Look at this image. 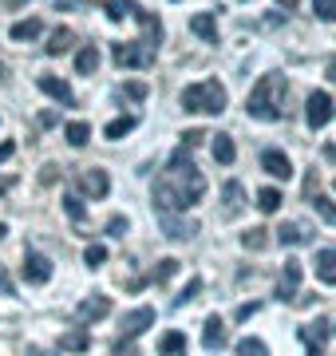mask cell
<instances>
[{"label":"cell","mask_w":336,"mask_h":356,"mask_svg":"<svg viewBox=\"0 0 336 356\" xmlns=\"http://www.w3.org/2000/svg\"><path fill=\"white\" fill-rule=\"evenodd\" d=\"M202 194H206V178L190 159V147L182 143L178 151L170 154L167 170L155 178V210H182L186 214L190 206L202 202Z\"/></svg>","instance_id":"obj_1"},{"label":"cell","mask_w":336,"mask_h":356,"mask_svg":"<svg viewBox=\"0 0 336 356\" xmlns=\"http://www.w3.org/2000/svg\"><path fill=\"white\" fill-rule=\"evenodd\" d=\"M281 99H285V76H261L258 88L249 91L246 115L261 123H277L281 119Z\"/></svg>","instance_id":"obj_2"},{"label":"cell","mask_w":336,"mask_h":356,"mask_svg":"<svg viewBox=\"0 0 336 356\" xmlns=\"http://www.w3.org/2000/svg\"><path fill=\"white\" fill-rule=\"evenodd\" d=\"M226 88H221L218 79H202V83H190V88L182 91V107L186 111H198V115H221L226 111Z\"/></svg>","instance_id":"obj_3"},{"label":"cell","mask_w":336,"mask_h":356,"mask_svg":"<svg viewBox=\"0 0 336 356\" xmlns=\"http://www.w3.org/2000/svg\"><path fill=\"white\" fill-rule=\"evenodd\" d=\"M119 67H151L155 64V44H146V40H127V44H115L111 48Z\"/></svg>","instance_id":"obj_4"},{"label":"cell","mask_w":336,"mask_h":356,"mask_svg":"<svg viewBox=\"0 0 336 356\" xmlns=\"http://www.w3.org/2000/svg\"><path fill=\"white\" fill-rule=\"evenodd\" d=\"M158 226H162V234L174 238V242H186V238L198 234V222L194 218H182L178 210H158Z\"/></svg>","instance_id":"obj_5"},{"label":"cell","mask_w":336,"mask_h":356,"mask_svg":"<svg viewBox=\"0 0 336 356\" xmlns=\"http://www.w3.org/2000/svg\"><path fill=\"white\" fill-rule=\"evenodd\" d=\"M336 115V107H333V95L328 91H312L309 95V103H305V119H309V127L317 131V127H324L328 119Z\"/></svg>","instance_id":"obj_6"},{"label":"cell","mask_w":336,"mask_h":356,"mask_svg":"<svg viewBox=\"0 0 336 356\" xmlns=\"http://www.w3.org/2000/svg\"><path fill=\"white\" fill-rule=\"evenodd\" d=\"M155 325V309H131V313H123V321H119V329H123V341H135V337H142V332Z\"/></svg>","instance_id":"obj_7"},{"label":"cell","mask_w":336,"mask_h":356,"mask_svg":"<svg viewBox=\"0 0 336 356\" xmlns=\"http://www.w3.org/2000/svg\"><path fill=\"white\" fill-rule=\"evenodd\" d=\"M24 281L28 285H48L52 281V261L44 254H36V250H28L24 254Z\"/></svg>","instance_id":"obj_8"},{"label":"cell","mask_w":336,"mask_h":356,"mask_svg":"<svg viewBox=\"0 0 336 356\" xmlns=\"http://www.w3.org/2000/svg\"><path fill=\"white\" fill-rule=\"evenodd\" d=\"M301 261L297 257H289L285 261V273H281V281H277V301H297V289H301Z\"/></svg>","instance_id":"obj_9"},{"label":"cell","mask_w":336,"mask_h":356,"mask_svg":"<svg viewBox=\"0 0 336 356\" xmlns=\"http://www.w3.org/2000/svg\"><path fill=\"white\" fill-rule=\"evenodd\" d=\"M107 313H111V297H103V293H91L87 301H79V309H76V321H83V325H91V321H103Z\"/></svg>","instance_id":"obj_10"},{"label":"cell","mask_w":336,"mask_h":356,"mask_svg":"<svg viewBox=\"0 0 336 356\" xmlns=\"http://www.w3.org/2000/svg\"><path fill=\"white\" fill-rule=\"evenodd\" d=\"M79 191L91 194V198H107V191H111V178H107V170H99V166H87V170L79 175Z\"/></svg>","instance_id":"obj_11"},{"label":"cell","mask_w":336,"mask_h":356,"mask_svg":"<svg viewBox=\"0 0 336 356\" xmlns=\"http://www.w3.org/2000/svg\"><path fill=\"white\" fill-rule=\"evenodd\" d=\"M261 170L273 175V178H281V182L293 178V163H289V154L285 151H261Z\"/></svg>","instance_id":"obj_12"},{"label":"cell","mask_w":336,"mask_h":356,"mask_svg":"<svg viewBox=\"0 0 336 356\" xmlns=\"http://www.w3.org/2000/svg\"><path fill=\"white\" fill-rule=\"evenodd\" d=\"M301 341H305V348H309L312 356H324V341H328V321L317 317L312 325H305V329H301Z\"/></svg>","instance_id":"obj_13"},{"label":"cell","mask_w":336,"mask_h":356,"mask_svg":"<svg viewBox=\"0 0 336 356\" xmlns=\"http://www.w3.org/2000/svg\"><path fill=\"white\" fill-rule=\"evenodd\" d=\"M36 83H40V91H44V95H52L56 103H64V107H76V95H72V88H67L64 79H56V76H40Z\"/></svg>","instance_id":"obj_14"},{"label":"cell","mask_w":336,"mask_h":356,"mask_svg":"<svg viewBox=\"0 0 336 356\" xmlns=\"http://www.w3.org/2000/svg\"><path fill=\"white\" fill-rule=\"evenodd\" d=\"M72 48H76V32H72V28H56L52 36H48V44H44L48 56H64V51H72Z\"/></svg>","instance_id":"obj_15"},{"label":"cell","mask_w":336,"mask_h":356,"mask_svg":"<svg viewBox=\"0 0 336 356\" xmlns=\"http://www.w3.org/2000/svg\"><path fill=\"white\" fill-rule=\"evenodd\" d=\"M190 32L202 36L206 44H218V20H214V13H198L194 20H190Z\"/></svg>","instance_id":"obj_16"},{"label":"cell","mask_w":336,"mask_h":356,"mask_svg":"<svg viewBox=\"0 0 336 356\" xmlns=\"http://www.w3.org/2000/svg\"><path fill=\"white\" fill-rule=\"evenodd\" d=\"M202 344H206L210 353H218L221 344H226V325H221V317H206V325H202Z\"/></svg>","instance_id":"obj_17"},{"label":"cell","mask_w":336,"mask_h":356,"mask_svg":"<svg viewBox=\"0 0 336 356\" xmlns=\"http://www.w3.org/2000/svg\"><path fill=\"white\" fill-rule=\"evenodd\" d=\"M131 20H139L142 32H146V44H155V48H158V40H162V24H158V16H151L146 8H135Z\"/></svg>","instance_id":"obj_18"},{"label":"cell","mask_w":336,"mask_h":356,"mask_svg":"<svg viewBox=\"0 0 336 356\" xmlns=\"http://www.w3.org/2000/svg\"><path fill=\"white\" fill-rule=\"evenodd\" d=\"M87 348H91L87 329H72V332L60 337V353H87Z\"/></svg>","instance_id":"obj_19"},{"label":"cell","mask_w":336,"mask_h":356,"mask_svg":"<svg viewBox=\"0 0 336 356\" xmlns=\"http://www.w3.org/2000/svg\"><path fill=\"white\" fill-rule=\"evenodd\" d=\"M317 277L324 285H336V250H321L317 254Z\"/></svg>","instance_id":"obj_20"},{"label":"cell","mask_w":336,"mask_h":356,"mask_svg":"<svg viewBox=\"0 0 336 356\" xmlns=\"http://www.w3.org/2000/svg\"><path fill=\"white\" fill-rule=\"evenodd\" d=\"M95 67H99V48H95V44H83L79 56H76V72L79 76H91Z\"/></svg>","instance_id":"obj_21"},{"label":"cell","mask_w":336,"mask_h":356,"mask_svg":"<svg viewBox=\"0 0 336 356\" xmlns=\"http://www.w3.org/2000/svg\"><path fill=\"white\" fill-rule=\"evenodd\" d=\"M221 198H226V214H237V210L246 206V191H242V182H226Z\"/></svg>","instance_id":"obj_22"},{"label":"cell","mask_w":336,"mask_h":356,"mask_svg":"<svg viewBox=\"0 0 336 356\" xmlns=\"http://www.w3.org/2000/svg\"><path fill=\"white\" fill-rule=\"evenodd\" d=\"M214 159H218L221 166H230L233 159H237V147H233L230 135H214Z\"/></svg>","instance_id":"obj_23"},{"label":"cell","mask_w":336,"mask_h":356,"mask_svg":"<svg viewBox=\"0 0 336 356\" xmlns=\"http://www.w3.org/2000/svg\"><path fill=\"white\" fill-rule=\"evenodd\" d=\"M40 32H44V20L28 16V20H20V24H12V32H8V36H12V40H36Z\"/></svg>","instance_id":"obj_24"},{"label":"cell","mask_w":336,"mask_h":356,"mask_svg":"<svg viewBox=\"0 0 336 356\" xmlns=\"http://www.w3.org/2000/svg\"><path fill=\"white\" fill-rule=\"evenodd\" d=\"M309 198H312V210H317L328 226H336V202L333 198H328V194H309Z\"/></svg>","instance_id":"obj_25"},{"label":"cell","mask_w":336,"mask_h":356,"mask_svg":"<svg viewBox=\"0 0 336 356\" xmlns=\"http://www.w3.org/2000/svg\"><path fill=\"white\" fill-rule=\"evenodd\" d=\"M182 348H186V332H178V329L167 332V337L158 341V353H162V356H178Z\"/></svg>","instance_id":"obj_26"},{"label":"cell","mask_w":336,"mask_h":356,"mask_svg":"<svg viewBox=\"0 0 336 356\" xmlns=\"http://www.w3.org/2000/svg\"><path fill=\"white\" fill-rule=\"evenodd\" d=\"M135 8H139L135 0H107L103 4V13L111 16V20H127V16H135Z\"/></svg>","instance_id":"obj_27"},{"label":"cell","mask_w":336,"mask_h":356,"mask_svg":"<svg viewBox=\"0 0 336 356\" xmlns=\"http://www.w3.org/2000/svg\"><path fill=\"white\" fill-rule=\"evenodd\" d=\"M135 123H139L135 115H123V119H111V123L103 127V135H107V139H123L127 131H135Z\"/></svg>","instance_id":"obj_28"},{"label":"cell","mask_w":336,"mask_h":356,"mask_svg":"<svg viewBox=\"0 0 336 356\" xmlns=\"http://www.w3.org/2000/svg\"><path fill=\"white\" fill-rule=\"evenodd\" d=\"M277 238H281V245H301V242H309V234H305L297 222H285V226L277 229Z\"/></svg>","instance_id":"obj_29"},{"label":"cell","mask_w":336,"mask_h":356,"mask_svg":"<svg viewBox=\"0 0 336 356\" xmlns=\"http://www.w3.org/2000/svg\"><path fill=\"white\" fill-rule=\"evenodd\" d=\"M242 245H246V250H265V245H269V229L265 226L246 229V234H242Z\"/></svg>","instance_id":"obj_30"},{"label":"cell","mask_w":336,"mask_h":356,"mask_svg":"<svg viewBox=\"0 0 336 356\" xmlns=\"http://www.w3.org/2000/svg\"><path fill=\"white\" fill-rule=\"evenodd\" d=\"M258 206H261V214H277L281 210V191H273V186L258 191Z\"/></svg>","instance_id":"obj_31"},{"label":"cell","mask_w":336,"mask_h":356,"mask_svg":"<svg viewBox=\"0 0 336 356\" xmlns=\"http://www.w3.org/2000/svg\"><path fill=\"white\" fill-rule=\"evenodd\" d=\"M237 356H269V344L261 337H246V341H237Z\"/></svg>","instance_id":"obj_32"},{"label":"cell","mask_w":336,"mask_h":356,"mask_svg":"<svg viewBox=\"0 0 336 356\" xmlns=\"http://www.w3.org/2000/svg\"><path fill=\"white\" fill-rule=\"evenodd\" d=\"M198 293H202V277H190V281H186V289H182L178 297L170 301V309H182V305H190V301H194Z\"/></svg>","instance_id":"obj_33"},{"label":"cell","mask_w":336,"mask_h":356,"mask_svg":"<svg viewBox=\"0 0 336 356\" xmlns=\"http://www.w3.org/2000/svg\"><path fill=\"white\" fill-rule=\"evenodd\" d=\"M64 135H67V143H72V147H87V139H91V127L76 119V123H67V131H64Z\"/></svg>","instance_id":"obj_34"},{"label":"cell","mask_w":336,"mask_h":356,"mask_svg":"<svg viewBox=\"0 0 336 356\" xmlns=\"http://www.w3.org/2000/svg\"><path fill=\"white\" fill-rule=\"evenodd\" d=\"M174 273H178V257H162V261H158V269H155V281L162 285V281H170Z\"/></svg>","instance_id":"obj_35"},{"label":"cell","mask_w":336,"mask_h":356,"mask_svg":"<svg viewBox=\"0 0 336 356\" xmlns=\"http://www.w3.org/2000/svg\"><path fill=\"white\" fill-rule=\"evenodd\" d=\"M83 261H87L91 269H95V266H103V261H107V245H99V242H91L87 250H83Z\"/></svg>","instance_id":"obj_36"},{"label":"cell","mask_w":336,"mask_h":356,"mask_svg":"<svg viewBox=\"0 0 336 356\" xmlns=\"http://www.w3.org/2000/svg\"><path fill=\"white\" fill-rule=\"evenodd\" d=\"M312 13L321 20H336V0H312Z\"/></svg>","instance_id":"obj_37"},{"label":"cell","mask_w":336,"mask_h":356,"mask_svg":"<svg viewBox=\"0 0 336 356\" xmlns=\"http://www.w3.org/2000/svg\"><path fill=\"white\" fill-rule=\"evenodd\" d=\"M64 210L76 218V222H83V202H79L76 194H64Z\"/></svg>","instance_id":"obj_38"},{"label":"cell","mask_w":336,"mask_h":356,"mask_svg":"<svg viewBox=\"0 0 336 356\" xmlns=\"http://www.w3.org/2000/svg\"><path fill=\"white\" fill-rule=\"evenodd\" d=\"M107 234H111V238H123V234H127V218H111V222H107Z\"/></svg>","instance_id":"obj_39"},{"label":"cell","mask_w":336,"mask_h":356,"mask_svg":"<svg viewBox=\"0 0 336 356\" xmlns=\"http://www.w3.org/2000/svg\"><path fill=\"white\" fill-rule=\"evenodd\" d=\"M0 293H4V297H12L16 293V285H12V277H8V269L0 266Z\"/></svg>","instance_id":"obj_40"},{"label":"cell","mask_w":336,"mask_h":356,"mask_svg":"<svg viewBox=\"0 0 336 356\" xmlns=\"http://www.w3.org/2000/svg\"><path fill=\"white\" fill-rule=\"evenodd\" d=\"M258 301H249V305H237V321H249V317H253V313H258Z\"/></svg>","instance_id":"obj_41"},{"label":"cell","mask_w":336,"mask_h":356,"mask_svg":"<svg viewBox=\"0 0 336 356\" xmlns=\"http://www.w3.org/2000/svg\"><path fill=\"white\" fill-rule=\"evenodd\" d=\"M127 95L131 99H146V83H127Z\"/></svg>","instance_id":"obj_42"},{"label":"cell","mask_w":336,"mask_h":356,"mask_svg":"<svg viewBox=\"0 0 336 356\" xmlns=\"http://www.w3.org/2000/svg\"><path fill=\"white\" fill-rule=\"evenodd\" d=\"M182 139H186V147H194V143L210 139V135H206V131H186V135H182Z\"/></svg>","instance_id":"obj_43"},{"label":"cell","mask_w":336,"mask_h":356,"mask_svg":"<svg viewBox=\"0 0 336 356\" xmlns=\"http://www.w3.org/2000/svg\"><path fill=\"white\" fill-rule=\"evenodd\" d=\"M56 170H60V166L48 163V166H44V175H40V182H56Z\"/></svg>","instance_id":"obj_44"},{"label":"cell","mask_w":336,"mask_h":356,"mask_svg":"<svg viewBox=\"0 0 336 356\" xmlns=\"http://www.w3.org/2000/svg\"><path fill=\"white\" fill-rule=\"evenodd\" d=\"M12 151H16V143H0V163H8V159H12Z\"/></svg>","instance_id":"obj_45"},{"label":"cell","mask_w":336,"mask_h":356,"mask_svg":"<svg viewBox=\"0 0 336 356\" xmlns=\"http://www.w3.org/2000/svg\"><path fill=\"white\" fill-rule=\"evenodd\" d=\"M111 353H115V356H135V344H115V348H111Z\"/></svg>","instance_id":"obj_46"},{"label":"cell","mask_w":336,"mask_h":356,"mask_svg":"<svg viewBox=\"0 0 336 356\" xmlns=\"http://www.w3.org/2000/svg\"><path fill=\"white\" fill-rule=\"evenodd\" d=\"M24 356H60V353H52V348H36V344H28V353Z\"/></svg>","instance_id":"obj_47"},{"label":"cell","mask_w":336,"mask_h":356,"mask_svg":"<svg viewBox=\"0 0 336 356\" xmlns=\"http://www.w3.org/2000/svg\"><path fill=\"white\" fill-rule=\"evenodd\" d=\"M324 159H333V163H336V143H328V147H324Z\"/></svg>","instance_id":"obj_48"},{"label":"cell","mask_w":336,"mask_h":356,"mask_svg":"<svg viewBox=\"0 0 336 356\" xmlns=\"http://www.w3.org/2000/svg\"><path fill=\"white\" fill-rule=\"evenodd\" d=\"M277 4H285V8H297L301 0H277Z\"/></svg>","instance_id":"obj_49"},{"label":"cell","mask_w":336,"mask_h":356,"mask_svg":"<svg viewBox=\"0 0 336 356\" xmlns=\"http://www.w3.org/2000/svg\"><path fill=\"white\" fill-rule=\"evenodd\" d=\"M328 79H333V83H336V60H333V64H328Z\"/></svg>","instance_id":"obj_50"},{"label":"cell","mask_w":336,"mask_h":356,"mask_svg":"<svg viewBox=\"0 0 336 356\" xmlns=\"http://www.w3.org/2000/svg\"><path fill=\"white\" fill-rule=\"evenodd\" d=\"M4 194H8V182H0V198H4Z\"/></svg>","instance_id":"obj_51"},{"label":"cell","mask_w":336,"mask_h":356,"mask_svg":"<svg viewBox=\"0 0 336 356\" xmlns=\"http://www.w3.org/2000/svg\"><path fill=\"white\" fill-rule=\"evenodd\" d=\"M4 234H8V226H4V222H0V238H4Z\"/></svg>","instance_id":"obj_52"}]
</instances>
